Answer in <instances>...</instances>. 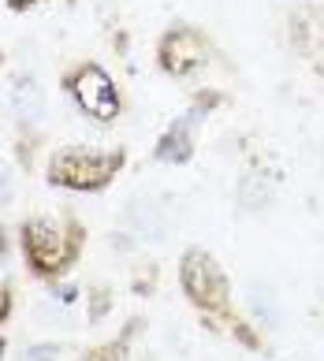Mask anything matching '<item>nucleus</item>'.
<instances>
[{"mask_svg": "<svg viewBox=\"0 0 324 361\" xmlns=\"http://www.w3.org/2000/svg\"><path fill=\"white\" fill-rule=\"evenodd\" d=\"M157 276H160V269H157V264H145V276H142V272L134 276V279H131V290L138 294V298H142V294L150 298V294L157 290Z\"/></svg>", "mask_w": 324, "mask_h": 361, "instance_id": "9d476101", "label": "nucleus"}, {"mask_svg": "<svg viewBox=\"0 0 324 361\" xmlns=\"http://www.w3.org/2000/svg\"><path fill=\"white\" fill-rule=\"evenodd\" d=\"M52 354H56V346H34V350H30L34 361H52Z\"/></svg>", "mask_w": 324, "mask_h": 361, "instance_id": "f8f14e48", "label": "nucleus"}, {"mask_svg": "<svg viewBox=\"0 0 324 361\" xmlns=\"http://www.w3.org/2000/svg\"><path fill=\"white\" fill-rule=\"evenodd\" d=\"M19 246H23V261L30 269L34 279L56 283L67 272L83 261L86 250V227L78 216L67 212L64 220L52 216H26L19 224Z\"/></svg>", "mask_w": 324, "mask_h": 361, "instance_id": "f257e3e1", "label": "nucleus"}, {"mask_svg": "<svg viewBox=\"0 0 324 361\" xmlns=\"http://www.w3.org/2000/svg\"><path fill=\"white\" fill-rule=\"evenodd\" d=\"M127 168V149H90V145H64L49 157L45 183L52 190L71 194H101L116 183V176Z\"/></svg>", "mask_w": 324, "mask_h": 361, "instance_id": "f03ea898", "label": "nucleus"}, {"mask_svg": "<svg viewBox=\"0 0 324 361\" xmlns=\"http://www.w3.org/2000/svg\"><path fill=\"white\" fill-rule=\"evenodd\" d=\"M8 257V231H4V224H0V261Z\"/></svg>", "mask_w": 324, "mask_h": 361, "instance_id": "4468645a", "label": "nucleus"}, {"mask_svg": "<svg viewBox=\"0 0 324 361\" xmlns=\"http://www.w3.org/2000/svg\"><path fill=\"white\" fill-rule=\"evenodd\" d=\"M64 90L71 93L78 112L97 119V123H116L124 112V93H119L116 78L108 75L101 63H78L64 75Z\"/></svg>", "mask_w": 324, "mask_h": 361, "instance_id": "20e7f679", "label": "nucleus"}, {"mask_svg": "<svg viewBox=\"0 0 324 361\" xmlns=\"http://www.w3.org/2000/svg\"><path fill=\"white\" fill-rule=\"evenodd\" d=\"M11 310H16V287L11 279H0V324H8Z\"/></svg>", "mask_w": 324, "mask_h": 361, "instance_id": "9b49d317", "label": "nucleus"}, {"mask_svg": "<svg viewBox=\"0 0 324 361\" xmlns=\"http://www.w3.org/2000/svg\"><path fill=\"white\" fill-rule=\"evenodd\" d=\"M227 336H232L235 343H242L246 350H258V354H261L265 346H268V343H265V336H258V328H253L246 317H239V313H235V320H232V324H227Z\"/></svg>", "mask_w": 324, "mask_h": 361, "instance_id": "6e6552de", "label": "nucleus"}, {"mask_svg": "<svg viewBox=\"0 0 324 361\" xmlns=\"http://www.w3.org/2000/svg\"><path fill=\"white\" fill-rule=\"evenodd\" d=\"M4 354H8V339L0 336V361H4Z\"/></svg>", "mask_w": 324, "mask_h": 361, "instance_id": "2eb2a0df", "label": "nucleus"}, {"mask_svg": "<svg viewBox=\"0 0 324 361\" xmlns=\"http://www.w3.org/2000/svg\"><path fill=\"white\" fill-rule=\"evenodd\" d=\"M209 63V37L198 26L175 23L157 42V68L168 78H186Z\"/></svg>", "mask_w": 324, "mask_h": 361, "instance_id": "39448f33", "label": "nucleus"}, {"mask_svg": "<svg viewBox=\"0 0 324 361\" xmlns=\"http://www.w3.org/2000/svg\"><path fill=\"white\" fill-rule=\"evenodd\" d=\"M198 123H201V112H198V109H191L186 116L175 119V123H168L164 135H160L157 145H153V160H160V164H172V168L191 164L194 149H198V138H194Z\"/></svg>", "mask_w": 324, "mask_h": 361, "instance_id": "423d86ee", "label": "nucleus"}, {"mask_svg": "<svg viewBox=\"0 0 324 361\" xmlns=\"http://www.w3.org/2000/svg\"><path fill=\"white\" fill-rule=\"evenodd\" d=\"M116 305V298H112V290L108 287H90V320L97 324V320H104V313Z\"/></svg>", "mask_w": 324, "mask_h": 361, "instance_id": "1a4fd4ad", "label": "nucleus"}, {"mask_svg": "<svg viewBox=\"0 0 324 361\" xmlns=\"http://www.w3.org/2000/svg\"><path fill=\"white\" fill-rule=\"evenodd\" d=\"M179 287L183 298L194 305V313L201 320H209L212 328H224L235 320V305H232V279H227L224 264L212 257L209 250L191 246L179 257Z\"/></svg>", "mask_w": 324, "mask_h": 361, "instance_id": "7ed1b4c3", "label": "nucleus"}, {"mask_svg": "<svg viewBox=\"0 0 324 361\" xmlns=\"http://www.w3.org/2000/svg\"><path fill=\"white\" fill-rule=\"evenodd\" d=\"M138 328H142L138 317L127 320V328L119 331V339H108V343L90 346V350H83V361H131V339L138 336Z\"/></svg>", "mask_w": 324, "mask_h": 361, "instance_id": "0eeeda50", "label": "nucleus"}, {"mask_svg": "<svg viewBox=\"0 0 324 361\" xmlns=\"http://www.w3.org/2000/svg\"><path fill=\"white\" fill-rule=\"evenodd\" d=\"M34 4H37V0H8L11 11H26V8H34Z\"/></svg>", "mask_w": 324, "mask_h": 361, "instance_id": "ddd939ff", "label": "nucleus"}]
</instances>
